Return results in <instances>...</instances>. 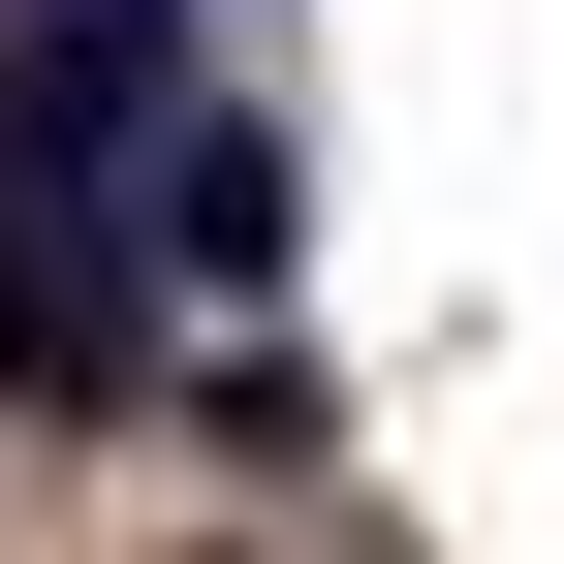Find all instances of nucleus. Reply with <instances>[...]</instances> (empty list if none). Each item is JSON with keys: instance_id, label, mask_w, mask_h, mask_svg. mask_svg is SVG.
Instances as JSON below:
<instances>
[{"instance_id": "1", "label": "nucleus", "mask_w": 564, "mask_h": 564, "mask_svg": "<svg viewBox=\"0 0 564 564\" xmlns=\"http://www.w3.org/2000/svg\"><path fill=\"white\" fill-rule=\"evenodd\" d=\"M158 126H188V32L158 0H32V32H0V188H32V220L95 158H158Z\"/></svg>"}, {"instance_id": "2", "label": "nucleus", "mask_w": 564, "mask_h": 564, "mask_svg": "<svg viewBox=\"0 0 564 564\" xmlns=\"http://www.w3.org/2000/svg\"><path fill=\"white\" fill-rule=\"evenodd\" d=\"M158 251L188 282H282V126H158Z\"/></svg>"}]
</instances>
